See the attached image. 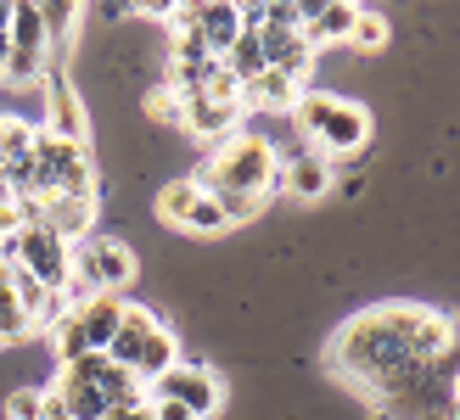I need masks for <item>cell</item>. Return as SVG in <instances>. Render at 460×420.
<instances>
[{
    "label": "cell",
    "mask_w": 460,
    "mask_h": 420,
    "mask_svg": "<svg viewBox=\"0 0 460 420\" xmlns=\"http://www.w3.org/2000/svg\"><path fill=\"white\" fill-rule=\"evenodd\" d=\"M455 347V319L427 309V302H387V309H365L354 314L326 347V364L337 370L349 387H371L387 370H399L410 359H432Z\"/></svg>",
    "instance_id": "1"
},
{
    "label": "cell",
    "mask_w": 460,
    "mask_h": 420,
    "mask_svg": "<svg viewBox=\"0 0 460 420\" xmlns=\"http://www.w3.org/2000/svg\"><path fill=\"white\" fill-rule=\"evenodd\" d=\"M191 185L197 191L225 185V191H247V197L270 202L275 191H281V152H275L264 135H225L214 146V157L191 174Z\"/></svg>",
    "instance_id": "2"
},
{
    "label": "cell",
    "mask_w": 460,
    "mask_h": 420,
    "mask_svg": "<svg viewBox=\"0 0 460 420\" xmlns=\"http://www.w3.org/2000/svg\"><path fill=\"white\" fill-rule=\"evenodd\" d=\"M292 118L304 129L309 152H320L326 162L332 157H354L365 140H371V112L359 101H349V96H297Z\"/></svg>",
    "instance_id": "3"
},
{
    "label": "cell",
    "mask_w": 460,
    "mask_h": 420,
    "mask_svg": "<svg viewBox=\"0 0 460 420\" xmlns=\"http://www.w3.org/2000/svg\"><path fill=\"white\" fill-rule=\"evenodd\" d=\"M107 359L119 364V370H129V376L146 387L152 376H164V370L180 359V347H174V337L164 331V325L152 319V309L129 302V314H124L119 337H112V347H107Z\"/></svg>",
    "instance_id": "4"
},
{
    "label": "cell",
    "mask_w": 460,
    "mask_h": 420,
    "mask_svg": "<svg viewBox=\"0 0 460 420\" xmlns=\"http://www.w3.org/2000/svg\"><path fill=\"white\" fill-rule=\"evenodd\" d=\"M34 197H79V202H96L90 146H67V140L34 129Z\"/></svg>",
    "instance_id": "5"
},
{
    "label": "cell",
    "mask_w": 460,
    "mask_h": 420,
    "mask_svg": "<svg viewBox=\"0 0 460 420\" xmlns=\"http://www.w3.org/2000/svg\"><path fill=\"white\" fill-rule=\"evenodd\" d=\"M146 398H169L180 409H191L197 420H208L219 404H225V387L208 364H191V359H174L164 376H152L146 381Z\"/></svg>",
    "instance_id": "6"
},
{
    "label": "cell",
    "mask_w": 460,
    "mask_h": 420,
    "mask_svg": "<svg viewBox=\"0 0 460 420\" xmlns=\"http://www.w3.org/2000/svg\"><path fill=\"white\" fill-rule=\"evenodd\" d=\"M12 264H22L45 292H62L67 280H74V247L62 236H51L45 224H29L12 236Z\"/></svg>",
    "instance_id": "7"
},
{
    "label": "cell",
    "mask_w": 460,
    "mask_h": 420,
    "mask_svg": "<svg viewBox=\"0 0 460 420\" xmlns=\"http://www.w3.org/2000/svg\"><path fill=\"white\" fill-rule=\"evenodd\" d=\"M74 275L90 292H112L124 297V286L135 280V252L124 241H79L74 247Z\"/></svg>",
    "instance_id": "8"
},
{
    "label": "cell",
    "mask_w": 460,
    "mask_h": 420,
    "mask_svg": "<svg viewBox=\"0 0 460 420\" xmlns=\"http://www.w3.org/2000/svg\"><path fill=\"white\" fill-rule=\"evenodd\" d=\"M45 135L67 140V146H84L90 140V118H84V101L74 79H62V67H45Z\"/></svg>",
    "instance_id": "9"
},
{
    "label": "cell",
    "mask_w": 460,
    "mask_h": 420,
    "mask_svg": "<svg viewBox=\"0 0 460 420\" xmlns=\"http://www.w3.org/2000/svg\"><path fill=\"white\" fill-rule=\"evenodd\" d=\"M79 319V331H84V347L90 354H107L112 347V337H119V325H124V314H129V302L124 297H112V292H96L90 302H79V309H67Z\"/></svg>",
    "instance_id": "10"
},
{
    "label": "cell",
    "mask_w": 460,
    "mask_h": 420,
    "mask_svg": "<svg viewBox=\"0 0 460 420\" xmlns=\"http://www.w3.org/2000/svg\"><path fill=\"white\" fill-rule=\"evenodd\" d=\"M236 118H242V101H214V96H180V124L197 129V135H208V140H225V135H236Z\"/></svg>",
    "instance_id": "11"
},
{
    "label": "cell",
    "mask_w": 460,
    "mask_h": 420,
    "mask_svg": "<svg viewBox=\"0 0 460 420\" xmlns=\"http://www.w3.org/2000/svg\"><path fill=\"white\" fill-rule=\"evenodd\" d=\"M332 162L320 157V152H297L292 162H281V191H292L297 202H320L332 191Z\"/></svg>",
    "instance_id": "12"
},
{
    "label": "cell",
    "mask_w": 460,
    "mask_h": 420,
    "mask_svg": "<svg viewBox=\"0 0 460 420\" xmlns=\"http://www.w3.org/2000/svg\"><path fill=\"white\" fill-rule=\"evenodd\" d=\"M191 29L202 34V45H208V57L219 62L230 45H236V34H242V17H236V6H225V0H202V6L191 12Z\"/></svg>",
    "instance_id": "13"
},
{
    "label": "cell",
    "mask_w": 460,
    "mask_h": 420,
    "mask_svg": "<svg viewBox=\"0 0 460 420\" xmlns=\"http://www.w3.org/2000/svg\"><path fill=\"white\" fill-rule=\"evenodd\" d=\"M297 96H304V84L281 74V67H264L252 84H242V107H252V112H287V107H297Z\"/></svg>",
    "instance_id": "14"
},
{
    "label": "cell",
    "mask_w": 460,
    "mask_h": 420,
    "mask_svg": "<svg viewBox=\"0 0 460 420\" xmlns=\"http://www.w3.org/2000/svg\"><path fill=\"white\" fill-rule=\"evenodd\" d=\"M90 224H96V202H79V197H45V230L62 236L67 247L90 241Z\"/></svg>",
    "instance_id": "15"
},
{
    "label": "cell",
    "mask_w": 460,
    "mask_h": 420,
    "mask_svg": "<svg viewBox=\"0 0 460 420\" xmlns=\"http://www.w3.org/2000/svg\"><path fill=\"white\" fill-rule=\"evenodd\" d=\"M6 39H12V51H34V57H45V22H40V6H34V0L12 6V29H6Z\"/></svg>",
    "instance_id": "16"
},
{
    "label": "cell",
    "mask_w": 460,
    "mask_h": 420,
    "mask_svg": "<svg viewBox=\"0 0 460 420\" xmlns=\"http://www.w3.org/2000/svg\"><path fill=\"white\" fill-rule=\"evenodd\" d=\"M214 207L225 214V224H247V219H259L264 214V197H247V191H225V185H214Z\"/></svg>",
    "instance_id": "17"
},
{
    "label": "cell",
    "mask_w": 460,
    "mask_h": 420,
    "mask_svg": "<svg viewBox=\"0 0 460 420\" xmlns=\"http://www.w3.org/2000/svg\"><path fill=\"white\" fill-rule=\"evenodd\" d=\"M191 197H197V185H191V174H186V179H169L164 191H157V219H164V224H174V230H180V219H186V207H191Z\"/></svg>",
    "instance_id": "18"
},
{
    "label": "cell",
    "mask_w": 460,
    "mask_h": 420,
    "mask_svg": "<svg viewBox=\"0 0 460 420\" xmlns=\"http://www.w3.org/2000/svg\"><path fill=\"white\" fill-rule=\"evenodd\" d=\"M180 230H197V236H219V230H230V224H225V214L214 207V197H208V191H197L191 207H186V219H180Z\"/></svg>",
    "instance_id": "19"
},
{
    "label": "cell",
    "mask_w": 460,
    "mask_h": 420,
    "mask_svg": "<svg viewBox=\"0 0 460 420\" xmlns=\"http://www.w3.org/2000/svg\"><path fill=\"white\" fill-rule=\"evenodd\" d=\"M45 79V57L34 51H12L6 67H0V84H40Z\"/></svg>",
    "instance_id": "20"
},
{
    "label": "cell",
    "mask_w": 460,
    "mask_h": 420,
    "mask_svg": "<svg viewBox=\"0 0 460 420\" xmlns=\"http://www.w3.org/2000/svg\"><path fill=\"white\" fill-rule=\"evenodd\" d=\"M349 39L359 45V51H382V45H387V17L382 12H359L354 29H349Z\"/></svg>",
    "instance_id": "21"
},
{
    "label": "cell",
    "mask_w": 460,
    "mask_h": 420,
    "mask_svg": "<svg viewBox=\"0 0 460 420\" xmlns=\"http://www.w3.org/2000/svg\"><path fill=\"white\" fill-rule=\"evenodd\" d=\"M84 354H90V347H84L79 319L62 314V319H57V364H74V359H84Z\"/></svg>",
    "instance_id": "22"
},
{
    "label": "cell",
    "mask_w": 460,
    "mask_h": 420,
    "mask_svg": "<svg viewBox=\"0 0 460 420\" xmlns=\"http://www.w3.org/2000/svg\"><path fill=\"white\" fill-rule=\"evenodd\" d=\"M45 415V392L40 387H17L6 398V420H40Z\"/></svg>",
    "instance_id": "23"
},
{
    "label": "cell",
    "mask_w": 460,
    "mask_h": 420,
    "mask_svg": "<svg viewBox=\"0 0 460 420\" xmlns=\"http://www.w3.org/2000/svg\"><path fill=\"white\" fill-rule=\"evenodd\" d=\"M146 112H152V118L180 124V96H174V90H157V96H146Z\"/></svg>",
    "instance_id": "24"
},
{
    "label": "cell",
    "mask_w": 460,
    "mask_h": 420,
    "mask_svg": "<svg viewBox=\"0 0 460 420\" xmlns=\"http://www.w3.org/2000/svg\"><path fill=\"white\" fill-rule=\"evenodd\" d=\"M152 404V420H197L191 409H180V404H169V398H146Z\"/></svg>",
    "instance_id": "25"
},
{
    "label": "cell",
    "mask_w": 460,
    "mask_h": 420,
    "mask_svg": "<svg viewBox=\"0 0 460 420\" xmlns=\"http://www.w3.org/2000/svg\"><path fill=\"white\" fill-rule=\"evenodd\" d=\"M12 29V6H6V0H0V34H6Z\"/></svg>",
    "instance_id": "26"
},
{
    "label": "cell",
    "mask_w": 460,
    "mask_h": 420,
    "mask_svg": "<svg viewBox=\"0 0 460 420\" xmlns=\"http://www.w3.org/2000/svg\"><path fill=\"white\" fill-rule=\"evenodd\" d=\"M376 420H399V415H387V409H376Z\"/></svg>",
    "instance_id": "27"
},
{
    "label": "cell",
    "mask_w": 460,
    "mask_h": 420,
    "mask_svg": "<svg viewBox=\"0 0 460 420\" xmlns=\"http://www.w3.org/2000/svg\"><path fill=\"white\" fill-rule=\"evenodd\" d=\"M0 162H6V152H0Z\"/></svg>",
    "instance_id": "28"
}]
</instances>
